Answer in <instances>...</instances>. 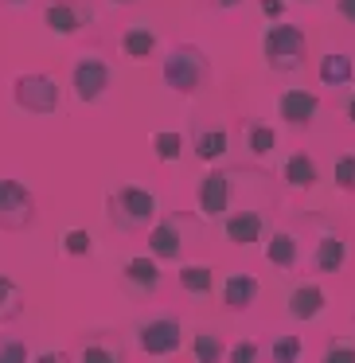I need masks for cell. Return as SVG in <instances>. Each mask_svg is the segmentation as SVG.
Returning a JSON list of instances; mask_svg holds the SVG:
<instances>
[{"label":"cell","mask_w":355,"mask_h":363,"mask_svg":"<svg viewBox=\"0 0 355 363\" xmlns=\"http://www.w3.org/2000/svg\"><path fill=\"white\" fill-rule=\"evenodd\" d=\"M160 74H164V86L172 90V94H196L199 82H203L207 74V55L196 48V43H180V48H172L164 55V67H160Z\"/></svg>","instance_id":"cell-1"},{"label":"cell","mask_w":355,"mask_h":363,"mask_svg":"<svg viewBox=\"0 0 355 363\" xmlns=\"http://www.w3.org/2000/svg\"><path fill=\"white\" fill-rule=\"evenodd\" d=\"M305 32L293 24H269L266 35H261V55H266V63L274 67V71H293V67H300V59H305Z\"/></svg>","instance_id":"cell-2"},{"label":"cell","mask_w":355,"mask_h":363,"mask_svg":"<svg viewBox=\"0 0 355 363\" xmlns=\"http://www.w3.org/2000/svg\"><path fill=\"white\" fill-rule=\"evenodd\" d=\"M12 102L24 113H55L59 110V82L51 74H16Z\"/></svg>","instance_id":"cell-3"},{"label":"cell","mask_w":355,"mask_h":363,"mask_svg":"<svg viewBox=\"0 0 355 363\" xmlns=\"http://www.w3.org/2000/svg\"><path fill=\"white\" fill-rule=\"evenodd\" d=\"M35 223V196L20 180H0V230H24Z\"/></svg>","instance_id":"cell-4"},{"label":"cell","mask_w":355,"mask_h":363,"mask_svg":"<svg viewBox=\"0 0 355 363\" xmlns=\"http://www.w3.org/2000/svg\"><path fill=\"white\" fill-rule=\"evenodd\" d=\"M113 203H118V215H121V223H125L129 230L149 227V223L157 219V207H160L157 196L145 191V188H137V184H121L118 196H113Z\"/></svg>","instance_id":"cell-5"},{"label":"cell","mask_w":355,"mask_h":363,"mask_svg":"<svg viewBox=\"0 0 355 363\" xmlns=\"http://www.w3.org/2000/svg\"><path fill=\"white\" fill-rule=\"evenodd\" d=\"M71 86H74V98H79V102H98V98L106 94V86H110V67L94 55L79 59V63H74V74H71Z\"/></svg>","instance_id":"cell-6"},{"label":"cell","mask_w":355,"mask_h":363,"mask_svg":"<svg viewBox=\"0 0 355 363\" xmlns=\"http://www.w3.org/2000/svg\"><path fill=\"white\" fill-rule=\"evenodd\" d=\"M137 340H141V352H149V355H172L176 347L184 344V328L172 320V316H160V320L141 324Z\"/></svg>","instance_id":"cell-7"},{"label":"cell","mask_w":355,"mask_h":363,"mask_svg":"<svg viewBox=\"0 0 355 363\" xmlns=\"http://www.w3.org/2000/svg\"><path fill=\"white\" fill-rule=\"evenodd\" d=\"M227 207H230V176L215 168L199 184V211H203V219H222Z\"/></svg>","instance_id":"cell-8"},{"label":"cell","mask_w":355,"mask_h":363,"mask_svg":"<svg viewBox=\"0 0 355 363\" xmlns=\"http://www.w3.org/2000/svg\"><path fill=\"white\" fill-rule=\"evenodd\" d=\"M316 110H320V98H316L312 90H285V94L277 98V113H281L289 125H308V121L316 118Z\"/></svg>","instance_id":"cell-9"},{"label":"cell","mask_w":355,"mask_h":363,"mask_svg":"<svg viewBox=\"0 0 355 363\" xmlns=\"http://www.w3.org/2000/svg\"><path fill=\"white\" fill-rule=\"evenodd\" d=\"M149 250L157 254L160 262H176L184 254V235H180V223L176 219H164V223H157L152 227V235H149Z\"/></svg>","instance_id":"cell-10"},{"label":"cell","mask_w":355,"mask_h":363,"mask_svg":"<svg viewBox=\"0 0 355 363\" xmlns=\"http://www.w3.org/2000/svg\"><path fill=\"white\" fill-rule=\"evenodd\" d=\"M258 293H261V285L254 274H230L227 285H222V305L242 313V308H250L254 301H258Z\"/></svg>","instance_id":"cell-11"},{"label":"cell","mask_w":355,"mask_h":363,"mask_svg":"<svg viewBox=\"0 0 355 363\" xmlns=\"http://www.w3.org/2000/svg\"><path fill=\"white\" fill-rule=\"evenodd\" d=\"M324 305H328V297H324L320 285H297V289L289 293V316L293 320H316V316L324 313Z\"/></svg>","instance_id":"cell-12"},{"label":"cell","mask_w":355,"mask_h":363,"mask_svg":"<svg viewBox=\"0 0 355 363\" xmlns=\"http://www.w3.org/2000/svg\"><path fill=\"white\" fill-rule=\"evenodd\" d=\"M261 215L258 211H235V215H227V223H222V230H227V242H235V246H254L261 238Z\"/></svg>","instance_id":"cell-13"},{"label":"cell","mask_w":355,"mask_h":363,"mask_svg":"<svg viewBox=\"0 0 355 363\" xmlns=\"http://www.w3.org/2000/svg\"><path fill=\"white\" fill-rule=\"evenodd\" d=\"M43 24H47L51 35H74L82 24H86V16H82L74 4L59 0V4H47V12H43Z\"/></svg>","instance_id":"cell-14"},{"label":"cell","mask_w":355,"mask_h":363,"mask_svg":"<svg viewBox=\"0 0 355 363\" xmlns=\"http://www.w3.org/2000/svg\"><path fill=\"white\" fill-rule=\"evenodd\" d=\"M344 262H347V242L339 235H324L320 242H316L312 266L320 269V274H336V269H344Z\"/></svg>","instance_id":"cell-15"},{"label":"cell","mask_w":355,"mask_h":363,"mask_svg":"<svg viewBox=\"0 0 355 363\" xmlns=\"http://www.w3.org/2000/svg\"><path fill=\"white\" fill-rule=\"evenodd\" d=\"M266 262L277 269H293L297 266V238L289 235V230H274L266 242Z\"/></svg>","instance_id":"cell-16"},{"label":"cell","mask_w":355,"mask_h":363,"mask_svg":"<svg viewBox=\"0 0 355 363\" xmlns=\"http://www.w3.org/2000/svg\"><path fill=\"white\" fill-rule=\"evenodd\" d=\"M125 281H129V285H137V289H157V285H160L157 254H141V258H129V262H125Z\"/></svg>","instance_id":"cell-17"},{"label":"cell","mask_w":355,"mask_h":363,"mask_svg":"<svg viewBox=\"0 0 355 363\" xmlns=\"http://www.w3.org/2000/svg\"><path fill=\"white\" fill-rule=\"evenodd\" d=\"M351 79H355L351 55H344V51H332V55L320 59V82H324V86H347Z\"/></svg>","instance_id":"cell-18"},{"label":"cell","mask_w":355,"mask_h":363,"mask_svg":"<svg viewBox=\"0 0 355 363\" xmlns=\"http://www.w3.org/2000/svg\"><path fill=\"white\" fill-rule=\"evenodd\" d=\"M121 48H125V55H129V59L145 63V59H152V51H157V32H152V28L133 24L125 35H121Z\"/></svg>","instance_id":"cell-19"},{"label":"cell","mask_w":355,"mask_h":363,"mask_svg":"<svg viewBox=\"0 0 355 363\" xmlns=\"http://www.w3.org/2000/svg\"><path fill=\"white\" fill-rule=\"evenodd\" d=\"M180 285H184V293H191V297H207V293L215 289V269L191 262V266L180 269Z\"/></svg>","instance_id":"cell-20"},{"label":"cell","mask_w":355,"mask_h":363,"mask_svg":"<svg viewBox=\"0 0 355 363\" xmlns=\"http://www.w3.org/2000/svg\"><path fill=\"white\" fill-rule=\"evenodd\" d=\"M285 180H289V188H312L316 184V160L308 157V152H293V157L285 160Z\"/></svg>","instance_id":"cell-21"},{"label":"cell","mask_w":355,"mask_h":363,"mask_svg":"<svg viewBox=\"0 0 355 363\" xmlns=\"http://www.w3.org/2000/svg\"><path fill=\"white\" fill-rule=\"evenodd\" d=\"M227 149H230V137H227V129H203V133L196 137V157L199 160H219V157H227Z\"/></svg>","instance_id":"cell-22"},{"label":"cell","mask_w":355,"mask_h":363,"mask_svg":"<svg viewBox=\"0 0 355 363\" xmlns=\"http://www.w3.org/2000/svg\"><path fill=\"white\" fill-rule=\"evenodd\" d=\"M191 355H196L199 363H215V359H222V340H219V332H196V336H191Z\"/></svg>","instance_id":"cell-23"},{"label":"cell","mask_w":355,"mask_h":363,"mask_svg":"<svg viewBox=\"0 0 355 363\" xmlns=\"http://www.w3.org/2000/svg\"><path fill=\"white\" fill-rule=\"evenodd\" d=\"M152 152H157L164 164H172V160L184 157V137L172 133V129H164V133H152Z\"/></svg>","instance_id":"cell-24"},{"label":"cell","mask_w":355,"mask_h":363,"mask_svg":"<svg viewBox=\"0 0 355 363\" xmlns=\"http://www.w3.org/2000/svg\"><path fill=\"white\" fill-rule=\"evenodd\" d=\"M12 316H20V289L12 277L0 274V320H12Z\"/></svg>","instance_id":"cell-25"},{"label":"cell","mask_w":355,"mask_h":363,"mask_svg":"<svg viewBox=\"0 0 355 363\" xmlns=\"http://www.w3.org/2000/svg\"><path fill=\"white\" fill-rule=\"evenodd\" d=\"M277 149V133L269 125H250V152L254 157H269Z\"/></svg>","instance_id":"cell-26"},{"label":"cell","mask_w":355,"mask_h":363,"mask_svg":"<svg viewBox=\"0 0 355 363\" xmlns=\"http://www.w3.org/2000/svg\"><path fill=\"white\" fill-rule=\"evenodd\" d=\"M28 359H32L28 344H20L16 336H0V363H28Z\"/></svg>","instance_id":"cell-27"},{"label":"cell","mask_w":355,"mask_h":363,"mask_svg":"<svg viewBox=\"0 0 355 363\" xmlns=\"http://www.w3.org/2000/svg\"><path fill=\"white\" fill-rule=\"evenodd\" d=\"M336 188L339 191H355V152H347V157L336 160Z\"/></svg>","instance_id":"cell-28"},{"label":"cell","mask_w":355,"mask_h":363,"mask_svg":"<svg viewBox=\"0 0 355 363\" xmlns=\"http://www.w3.org/2000/svg\"><path fill=\"white\" fill-rule=\"evenodd\" d=\"M269 355H274L277 363L300 359V340H297V336H277V340H274V352H269Z\"/></svg>","instance_id":"cell-29"},{"label":"cell","mask_w":355,"mask_h":363,"mask_svg":"<svg viewBox=\"0 0 355 363\" xmlns=\"http://www.w3.org/2000/svg\"><path fill=\"white\" fill-rule=\"evenodd\" d=\"M63 250H67V254H74V258L90 254V235H86V230H79V227L67 230V235H63Z\"/></svg>","instance_id":"cell-30"},{"label":"cell","mask_w":355,"mask_h":363,"mask_svg":"<svg viewBox=\"0 0 355 363\" xmlns=\"http://www.w3.org/2000/svg\"><path fill=\"white\" fill-rule=\"evenodd\" d=\"M82 359L86 363H118L121 352H113V347H106V344H90L86 352H82Z\"/></svg>","instance_id":"cell-31"},{"label":"cell","mask_w":355,"mask_h":363,"mask_svg":"<svg viewBox=\"0 0 355 363\" xmlns=\"http://www.w3.org/2000/svg\"><path fill=\"white\" fill-rule=\"evenodd\" d=\"M324 359L328 363H339V359H355V344H344V340H332L324 347Z\"/></svg>","instance_id":"cell-32"},{"label":"cell","mask_w":355,"mask_h":363,"mask_svg":"<svg viewBox=\"0 0 355 363\" xmlns=\"http://www.w3.org/2000/svg\"><path fill=\"white\" fill-rule=\"evenodd\" d=\"M227 359H235V363H250V359H258V344L254 340H242V344H235L227 352Z\"/></svg>","instance_id":"cell-33"},{"label":"cell","mask_w":355,"mask_h":363,"mask_svg":"<svg viewBox=\"0 0 355 363\" xmlns=\"http://www.w3.org/2000/svg\"><path fill=\"white\" fill-rule=\"evenodd\" d=\"M261 16L281 20V16H285V0H261Z\"/></svg>","instance_id":"cell-34"},{"label":"cell","mask_w":355,"mask_h":363,"mask_svg":"<svg viewBox=\"0 0 355 363\" xmlns=\"http://www.w3.org/2000/svg\"><path fill=\"white\" fill-rule=\"evenodd\" d=\"M336 12L347 20V24H355V0H336Z\"/></svg>","instance_id":"cell-35"},{"label":"cell","mask_w":355,"mask_h":363,"mask_svg":"<svg viewBox=\"0 0 355 363\" xmlns=\"http://www.w3.org/2000/svg\"><path fill=\"white\" fill-rule=\"evenodd\" d=\"M32 359H43V363H55V359H67L63 352H40V355H32Z\"/></svg>","instance_id":"cell-36"},{"label":"cell","mask_w":355,"mask_h":363,"mask_svg":"<svg viewBox=\"0 0 355 363\" xmlns=\"http://www.w3.org/2000/svg\"><path fill=\"white\" fill-rule=\"evenodd\" d=\"M347 121L355 125V94H351V102H347Z\"/></svg>","instance_id":"cell-37"},{"label":"cell","mask_w":355,"mask_h":363,"mask_svg":"<svg viewBox=\"0 0 355 363\" xmlns=\"http://www.w3.org/2000/svg\"><path fill=\"white\" fill-rule=\"evenodd\" d=\"M222 9H235V4H242V0H219Z\"/></svg>","instance_id":"cell-38"},{"label":"cell","mask_w":355,"mask_h":363,"mask_svg":"<svg viewBox=\"0 0 355 363\" xmlns=\"http://www.w3.org/2000/svg\"><path fill=\"white\" fill-rule=\"evenodd\" d=\"M110 4H137V0H110Z\"/></svg>","instance_id":"cell-39"},{"label":"cell","mask_w":355,"mask_h":363,"mask_svg":"<svg viewBox=\"0 0 355 363\" xmlns=\"http://www.w3.org/2000/svg\"><path fill=\"white\" fill-rule=\"evenodd\" d=\"M9 4H28V0H9Z\"/></svg>","instance_id":"cell-40"}]
</instances>
